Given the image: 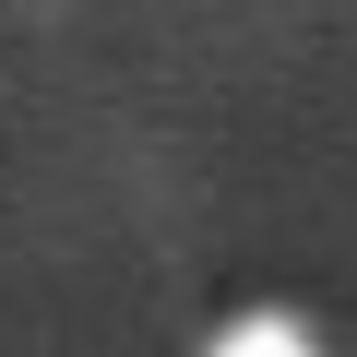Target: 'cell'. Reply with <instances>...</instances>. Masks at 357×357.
I'll return each instance as SVG.
<instances>
[{"instance_id": "obj_1", "label": "cell", "mask_w": 357, "mask_h": 357, "mask_svg": "<svg viewBox=\"0 0 357 357\" xmlns=\"http://www.w3.org/2000/svg\"><path fill=\"white\" fill-rule=\"evenodd\" d=\"M203 357H321V345H310L298 321H238V333H215Z\"/></svg>"}]
</instances>
